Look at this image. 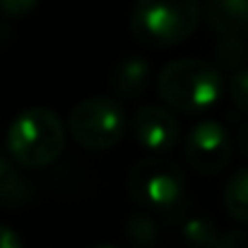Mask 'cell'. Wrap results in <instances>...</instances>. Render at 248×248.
<instances>
[{
  "instance_id": "cell-1",
  "label": "cell",
  "mask_w": 248,
  "mask_h": 248,
  "mask_svg": "<svg viewBox=\"0 0 248 248\" xmlns=\"http://www.w3.org/2000/svg\"><path fill=\"white\" fill-rule=\"evenodd\" d=\"M5 145L19 166L41 169L53 164L65 147L63 121L46 106H29L10 123Z\"/></svg>"
},
{
  "instance_id": "cell-2",
  "label": "cell",
  "mask_w": 248,
  "mask_h": 248,
  "mask_svg": "<svg viewBox=\"0 0 248 248\" xmlns=\"http://www.w3.org/2000/svg\"><path fill=\"white\" fill-rule=\"evenodd\" d=\"M157 89L166 106L183 113H198L212 108L219 101L224 92V78L219 68L207 61L178 58L162 68Z\"/></svg>"
},
{
  "instance_id": "cell-3",
  "label": "cell",
  "mask_w": 248,
  "mask_h": 248,
  "mask_svg": "<svg viewBox=\"0 0 248 248\" xmlns=\"http://www.w3.org/2000/svg\"><path fill=\"white\" fill-rule=\"evenodd\" d=\"M200 22V0H135L130 12L133 36L155 48L186 41Z\"/></svg>"
},
{
  "instance_id": "cell-4",
  "label": "cell",
  "mask_w": 248,
  "mask_h": 248,
  "mask_svg": "<svg viewBox=\"0 0 248 248\" xmlns=\"http://www.w3.org/2000/svg\"><path fill=\"white\" fill-rule=\"evenodd\" d=\"M68 130L89 152L111 150L125 133V113L111 96H89L70 108Z\"/></svg>"
},
{
  "instance_id": "cell-5",
  "label": "cell",
  "mask_w": 248,
  "mask_h": 248,
  "mask_svg": "<svg viewBox=\"0 0 248 248\" xmlns=\"http://www.w3.org/2000/svg\"><path fill=\"white\" fill-rule=\"evenodd\" d=\"M186 193V176L178 166L162 157H147L130 166L128 195L145 210H171Z\"/></svg>"
},
{
  "instance_id": "cell-6",
  "label": "cell",
  "mask_w": 248,
  "mask_h": 248,
  "mask_svg": "<svg viewBox=\"0 0 248 248\" xmlns=\"http://www.w3.org/2000/svg\"><path fill=\"white\" fill-rule=\"evenodd\" d=\"M183 155H186V162L198 173L212 176V173H219L232 162L234 140H232V135L227 133V128L222 123L202 121L186 138Z\"/></svg>"
},
{
  "instance_id": "cell-7",
  "label": "cell",
  "mask_w": 248,
  "mask_h": 248,
  "mask_svg": "<svg viewBox=\"0 0 248 248\" xmlns=\"http://www.w3.org/2000/svg\"><path fill=\"white\" fill-rule=\"evenodd\" d=\"M133 135L150 152H171L181 140V125L171 111L147 104L133 116Z\"/></svg>"
},
{
  "instance_id": "cell-8",
  "label": "cell",
  "mask_w": 248,
  "mask_h": 248,
  "mask_svg": "<svg viewBox=\"0 0 248 248\" xmlns=\"http://www.w3.org/2000/svg\"><path fill=\"white\" fill-rule=\"evenodd\" d=\"M205 17L219 36H248V0H207Z\"/></svg>"
},
{
  "instance_id": "cell-9",
  "label": "cell",
  "mask_w": 248,
  "mask_h": 248,
  "mask_svg": "<svg viewBox=\"0 0 248 248\" xmlns=\"http://www.w3.org/2000/svg\"><path fill=\"white\" fill-rule=\"evenodd\" d=\"M150 75H152V70L145 58L128 56L121 63H116V68L111 70V89L123 99H135L147 89Z\"/></svg>"
},
{
  "instance_id": "cell-10",
  "label": "cell",
  "mask_w": 248,
  "mask_h": 248,
  "mask_svg": "<svg viewBox=\"0 0 248 248\" xmlns=\"http://www.w3.org/2000/svg\"><path fill=\"white\" fill-rule=\"evenodd\" d=\"M29 198H31V186L17 169V162L0 157V205L19 207L29 202Z\"/></svg>"
},
{
  "instance_id": "cell-11",
  "label": "cell",
  "mask_w": 248,
  "mask_h": 248,
  "mask_svg": "<svg viewBox=\"0 0 248 248\" xmlns=\"http://www.w3.org/2000/svg\"><path fill=\"white\" fill-rule=\"evenodd\" d=\"M224 210L236 222H248V166L239 169L224 186Z\"/></svg>"
},
{
  "instance_id": "cell-12",
  "label": "cell",
  "mask_w": 248,
  "mask_h": 248,
  "mask_svg": "<svg viewBox=\"0 0 248 248\" xmlns=\"http://www.w3.org/2000/svg\"><path fill=\"white\" fill-rule=\"evenodd\" d=\"M183 244L188 248H217L222 234L217 232L215 222L205 219V217H195V219H188L183 224Z\"/></svg>"
},
{
  "instance_id": "cell-13",
  "label": "cell",
  "mask_w": 248,
  "mask_h": 248,
  "mask_svg": "<svg viewBox=\"0 0 248 248\" xmlns=\"http://www.w3.org/2000/svg\"><path fill=\"white\" fill-rule=\"evenodd\" d=\"M248 51L244 44V36H219V44L215 46V58L222 68L239 70L246 61Z\"/></svg>"
},
{
  "instance_id": "cell-14",
  "label": "cell",
  "mask_w": 248,
  "mask_h": 248,
  "mask_svg": "<svg viewBox=\"0 0 248 248\" xmlns=\"http://www.w3.org/2000/svg\"><path fill=\"white\" fill-rule=\"evenodd\" d=\"M125 236L128 241L135 248H152L159 239V229L155 224L152 217L147 215H135L128 219V227H125Z\"/></svg>"
},
{
  "instance_id": "cell-15",
  "label": "cell",
  "mask_w": 248,
  "mask_h": 248,
  "mask_svg": "<svg viewBox=\"0 0 248 248\" xmlns=\"http://www.w3.org/2000/svg\"><path fill=\"white\" fill-rule=\"evenodd\" d=\"M229 96L244 113H248V68L234 70L229 80Z\"/></svg>"
},
{
  "instance_id": "cell-16",
  "label": "cell",
  "mask_w": 248,
  "mask_h": 248,
  "mask_svg": "<svg viewBox=\"0 0 248 248\" xmlns=\"http://www.w3.org/2000/svg\"><path fill=\"white\" fill-rule=\"evenodd\" d=\"M36 5L39 0H0V12L10 17H22V15H29Z\"/></svg>"
},
{
  "instance_id": "cell-17",
  "label": "cell",
  "mask_w": 248,
  "mask_h": 248,
  "mask_svg": "<svg viewBox=\"0 0 248 248\" xmlns=\"http://www.w3.org/2000/svg\"><path fill=\"white\" fill-rule=\"evenodd\" d=\"M217 248H248V229H234L222 234Z\"/></svg>"
},
{
  "instance_id": "cell-18",
  "label": "cell",
  "mask_w": 248,
  "mask_h": 248,
  "mask_svg": "<svg viewBox=\"0 0 248 248\" xmlns=\"http://www.w3.org/2000/svg\"><path fill=\"white\" fill-rule=\"evenodd\" d=\"M0 248H24L22 246V239L5 224H0Z\"/></svg>"
},
{
  "instance_id": "cell-19",
  "label": "cell",
  "mask_w": 248,
  "mask_h": 248,
  "mask_svg": "<svg viewBox=\"0 0 248 248\" xmlns=\"http://www.w3.org/2000/svg\"><path fill=\"white\" fill-rule=\"evenodd\" d=\"M236 145H239V150L248 157V123H244V125L239 128V133H236Z\"/></svg>"
},
{
  "instance_id": "cell-20",
  "label": "cell",
  "mask_w": 248,
  "mask_h": 248,
  "mask_svg": "<svg viewBox=\"0 0 248 248\" xmlns=\"http://www.w3.org/2000/svg\"><path fill=\"white\" fill-rule=\"evenodd\" d=\"M92 248H116L113 244H96V246H92Z\"/></svg>"
}]
</instances>
